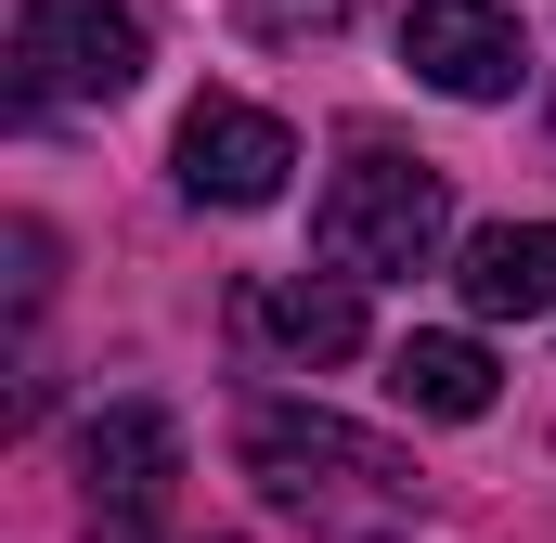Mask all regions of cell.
<instances>
[{"label":"cell","mask_w":556,"mask_h":543,"mask_svg":"<svg viewBox=\"0 0 556 543\" xmlns=\"http://www.w3.org/2000/svg\"><path fill=\"white\" fill-rule=\"evenodd\" d=\"M389 389L415 414H440V427H466V414H492V350L479 337H402L389 350Z\"/></svg>","instance_id":"8"},{"label":"cell","mask_w":556,"mask_h":543,"mask_svg":"<svg viewBox=\"0 0 556 543\" xmlns=\"http://www.w3.org/2000/svg\"><path fill=\"white\" fill-rule=\"evenodd\" d=\"M78 479H91V518H104V531H142V518L168 505V479H181V427L155 402H104L78 427Z\"/></svg>","instance_id":"6"},{"label":"cell","mask_w":556,"mask_h":543,"mask_svg":"<svg viewBox=\"0 0 556 543\" xmlns=\"http://www.w3.org/2000/svg\"><path fill=\"white\" fill-rule=\"evenodd\" d=\"M247 324H260L273 350H298V363H350V350H363V298H350V285H260Z\"/></svg>","instance_id":"9"},{"label":"cell","mask_w":556,"mask_h":543,"mask_svg":"<svg viewBox=\"0 0 556 543\" xmlns=\"http://www.w3.org/2000/svg\"><path fill=\"white\" fill-rule=\"evenodd\" d=\"M285 168H298V130L260 117V104H233V91H207L181 117V194L194 207H273Z\"/></svg>","instance_id":"5"},{"label":"cell","mask_w":556,"mask_h":543,"mask_svg":"<svg viewBox=\"0 0 556 543\" xmlns=\"http://www.w3.org/2000/svg\"><path fill=\"white\" fill-rule=\"evenodd\" d=\"M142 78V26L117 0H13V104H117Z\"/></svg>","instance_id":"3"},{"label":"cell","mask_w":556,"mask_h":543,"mask_svg":"<svg viewBox=\"0 0 556 543\" xmlns=\"http://www.w3.org/2000/svg\"><path fill=\"white\" fill-rule=\"evenodd\" d=\"M233 453H247V479L273 492L285 518H311V531H402V518H415V466H402L389 440L337 427V414H298V402H247Z\"/></svg>","instance_id":"1"},{"label":"cell","mask_w":556,"mask_h":543,"mask_svg":"<svg viewBox=\"0 0 556 543\" xmlns=\"http://www.w3.org/2000/svg\"><path fill=\"white\" fill-rule=\"evenodd\" d=\"M402 65H415L427 91H453V104H518L531 26H518L505 0H415V13H402Z\"/></svg>","instance_id":"4"},{"label":"cell","mask_w":556,"mask_h":543,"mask_svg":"<svg viewBox=\"0 0 556 543\" xmlns=\"http://www.w3.org/2000/svg\"><path fill=\"white\" fill-rule=\"evenodd\" d=\"M39 285H52V233H39V220H13V298L39 311Z\"/></svg>","instance_id":"10"},{"label":"cell","mask_w":556,"mask_h":543,"mask_svg":"<svg viewBox=\"0 0 556 543\" xmlns=\"http://www.w3.org/2000/svg\"><path fill=\"white\" fill-rule=\"evenodd\" d=\"M466 311L479 324H531L556 311V220H492V233H466Z\"/></svg>","instance_id":"7"},{"label":"cell","mask_w":556,"mask_h":543,"mask_svg":"<svg viewBox=\"0 0 556 543\" xmlns=\"http://www.w3.org/2000/svg\"><path fill=\"white\" fill-rule=\"evenodd\" d=\"M311 247L337 285H376V272H427L453 247V181L415 168V155H350L311 207Z\"/></svg>","instance_id":"2"}]
</instances>
